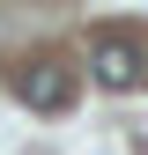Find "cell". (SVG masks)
<instances>
[{
	"mask_svg": "<svg viewBox=\"0 0 148 155\" xmlns=\"http://www.w3.org/2000/svg\"><path fill=\"white\" fill-rule=\"evenodd\" d=\"M8 89H15V104H30V111H67L74 104V67L67 59H22L8 74Z\"/></svg>",
	"mask_w": 148,
	"mask_h": 155,
	"instance_id": "6da1fadb",
	"label": "cell"
},
{
	"mask_svg": "<svg viewBox=\"0 0 148 155\" xmlns=\"http://www.w3.org/2000/svg\"><path fill=\"white\" fill-rule=\"evenodd\" d=\"M141 67H148L141 37L96 30V45H89V74H96V89H141Z\"/></svg>",
	"mask_w": 148,
	"mask_h": 155,
	"instance_id": "7a4b0ae2",
	"label": "cell"
}]
</instances>
